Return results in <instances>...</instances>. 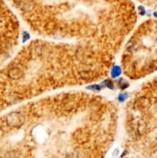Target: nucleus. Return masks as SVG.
<instances>
[{
	"label": "nucleus",
	"instance_id": "5",
	"mask_svg": "<svg viewBox=\"0 0 157 158\" xmlns=\"http://www.w3.org/2000/svg\"><path fill=\"white\" fill-rule=\"evenodd\" d=\"M154 16H155V17H157V13H154Z\"/></svg>",
	"mask_w": 157,
	"mask_h": 158
},
{
	"label": "nucleus",
	"instance_id": "4",
	"mask_svg": "<svg viewBox=\"0 0 157 158\" xmlns=\"http://www.w3.org/2000/svg\"><path fill=\"white\" fill-rule=\"evenodd\" d=\"M128 96H129L128 93H120V94L119 95V96H118L119 102H120V103H123V102H125L126 100H127V98H128Z\"/></svg>",
	"mask_w": 157,
	"mask_h": 158
},
{
	"label": "nucleus",
	"instance_id": "1",
	"mask_svg": "<svg viewBox=\"0 0 157 158\" xmlns=\"http://www.w3.org/2000/svg\"><path fill=\"white\" fill-rule=\"evenodd\" d=\"M121 74L122 69L120 66H115L111 70V77H112V78H117V77L121 75Z\"/></svg>",
	"mask_w": 157,
	"mask_h": 158
},
{
	"label": "nucleus",
	"instance_id": "3",
	"mask_svg": "<svg viewBox=\"0 0 157 158\" xmlns=\"http://www.w3.org/2000/svg\"><path fill=\"white\" fill-rule=\"evenodd\" d=\"M86 89L89 90H92V91H100V90L102 89V87H101V85L94 84V85H90V86L86 87Z\"/></svg>",
	"mask_w": 157,
	"mask_h": 158
},
{
	"label": "nucleus",
	"instance_id": "2",
	"mask_svg": "<svg viewBox=\"0 0 157 158\" xmlns=\"http://www.w3.org/2000/svg\"><path fill=\"white\" fill-rule=\"evenodd\" d=\"M102 84L104 85V87H107V88L110 89V90H113L114 89V83L111 80H105L102 83Z\"/></svg>",
	"mask_w": 157,
	"mask_h": 158
}]
</instances>
